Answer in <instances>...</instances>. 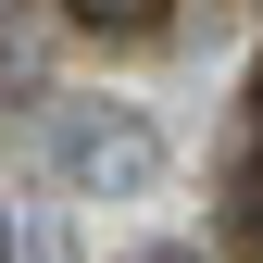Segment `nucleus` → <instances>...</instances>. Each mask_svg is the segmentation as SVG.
I'll use <instances>...</instances> for the list:
<instances>
[{
    "label": "nucleus",
    "mask_w": 263,
    "mask_h": 263,
    "mask_svg": "<svg viewBox=\"0 0 263 263\" xmlns=\"http://www.w3.org/2000/svg\"><path fill=\"white\" fill-rule=\"evenodd\" d=\"M38 163L76 188V201H151L163 188V125L125 113V101H63L38 125Z\"/></svg>",
    "instance_id": "obj_1"
},
{
    "label": "nucleus",
    "mask_w": 263,
    "mask_h": 263,
    "mask_svg": "<svg viewBox=\"0 0 263 263\" xmlns=\"http://www.w3.org/2000/svg\"><path fill=\"white\" fill-rule=\"evenodd\" d=\"M251 226H263V176H251Z\"/></svg>",
    "instance_id": "obj_3"
},
{
    "label": "nucleus",
    "mask_w": 263,
    "mask_h": 263,
    "mask_svg": "<svg viewBox=\"0 0 263 263\" xmlns=\"http://www.w3.org/2000/svg\"><path fill=\"white\" fill-rule=\"evenodd\" d=\"M0 263H13V226H0Z\"/></svg>",
    "instance_id": "obj_4"
},
{
    "label": "nucleus",
    "mask_w": 263,
    "mask_h": 263,
    "mask_svg": "<svg viewBox=\"0 0 263 263\" xmlns=\"http://www.w3.org/2000/svg\"><path fill=\"white\" fill-rule=\"evenodd\" d=\"M76 25H101V38H138V25H163V0H63Z\"/></svg>",
    "instance_id": "obj_2"
}]
</instances>
